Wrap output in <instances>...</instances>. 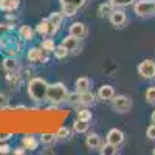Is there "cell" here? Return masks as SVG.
Returning a JSON list of instances; mask_svg holds the SVG:
<instances>
[{"label":"cell","instance_id":"obj_1","mask_svg":"<svg viewBox=\"0 0 155 155\" xmlns=\"http://www.w3.org/2000/svg\"><path fill=\"white\" fill-rule=\"evenodd\" d=\"M48 82L42 78H33L28 82V87H27V92H28V96L36 101V102H41V101H45L47 99V92H48Z\"/></svg>","mask_w":155,"mask_h":155},{"label":"cell","instance_id":"obj_2","mask_svg":"<svg viewBox=\"0 0 155 155\" xmlns=\"http://www.w3.org/2000/svg\"><path fill=\"white\" fill-rule=\"evenodd\" d=\"M68 98V90L64 82H54L48 85V92H47V99L53 104H62V102H67Z\"/></svg>","mask_w":155,"mask_h":155},{"label":"cell","instance_id":"obj_3","mask_svg":"<svg viewBox=\"0 0 155 155\" xmlns=\"http://www.w3.org/2000/svg\"><path fill=\"white\" fill-rule=\"evenodd\" d=\"M110 102H112V109L118 113H126L132 107V99L127 95H115L110 99Z\"/></svg>","mask_w":155,"mask_h":155},{"label":"cell","instance_id":"obj_4","mask_svg":"<svg viewBox=\"0 0 155 155\" xmlns=\"http://www.w3.org/2000/svg\"><path fill=\"white\" fill-rule=\"evenodd\" d=\"M134 12L138 17H149L153 14V0H137L134 3Z\"/></svg>","mask_w":155,"mask_h":155},{"label":"cell","instance_id":"obj_5","mask_svg":"<svg viewBox=\"0 0 155 155\" xmlns=\"http://www.w3.org/2000/svg\"><path fill=\"white\" fill-rule=\"evenodd\" d=\"M58 31H59V28L50 19H44V20H41L36 25V33L44 36V37H51V36H54Z\"/></svg>","mask_w":155,"mask_h":155},{"label":"cell","instance_id":"obj_6","mask_svg":"<svg viewBox=\"0 0 155 155\" xmlns=\"http://www.w3.org/2000/svg\"><path fill=\"white\" fill-rule=\"evenodd\" d=\"M48 51L47 50H44L42 47H33V48H30L28 50V53H27V58H28V61L30 62H41V64H47L48 62Z\"/></svg>","mask_w":155,"mask_h":155},{"label":"cell","instance_id":"obj_7","mask_svg":"<svg viewBox=\"0 0 155 155\" xmlns=\"http://www.w3.org/2000/svg\"><path fill=\"white\" fill-rule=\"evenodd\" d=\"M138 74L141 78H144V79H153V78H155V61L144 59L143 62H140Z\"/></svg>","mask_w":155,"mask_h":155},{"label":"cell","instance_id":"obj_8","mask_svg":"<svg viewBox=\"0 0 155 155\" xmlns=\"http://www.w3.org/2000/svg\"><path fill=\"white\" fill-rule=\"evenodd\" d=\"M109 20H110V23L113 25L115 28H121L127 22V16H126V12L121 8H113V11L110 12V16H109Z\"/></svg>","mask_w":155,"mask_h":155},{"label":"cell","instance_id":"obj_9","mask_svg":"<svg viewBox=\"0 0 155 155\" xmlns=\"http://www.w3.org/2000/svg\"><path fill=\"white\" fill-rule=\"evenodd\" d=\"M124 132L120 130V129H110V130L107 132V137H106V141L116 147H120L123 143H124Z\"/></svg>","mask_w":155,"mask_h":155},{"label":"cell","instance_id":"obj_10","mask_svg":"<svg viewBox=\"0 0 155 155\" xmlns=\"http://www.w3.org/2000/svg\"><path fill=\"white\" fill-rule=\"evenodd\" d=\"M68 34L76 37V39H84L87 36V27L82 23V22H74L70 25V28H68Z\"/></svg>","mask_w":155,"mask_h":155},{"label":"cell","instance_id":"obj_11","mask_svg":"<svg viewBox=\"0 0 155 155\" xmlns=\"http://www.w3.org/2000/svg\"><path fill=\"white\" fill-rule=\"evenodd\" d=\"M85 144L88 149H93V150H99V147L102 146V138L98 134H88L85 138Z\"/></svg>","mask_w":155,"mask_h":155},{"label":"cell","instance_id":"obj_12","mask_svg":"<svg viewBox=\"0 0 155 155\" xmlns=\"http://www.w3.org/2000/svg\"><path fill=\"white\" fill-rule=\"evenodd\" d=\"M62 44L67 47V50H68L70 54L78 53V50H79V39H76V37H73V36H70V34H68L67 37H64Z\"/></svg>","mask_w":155,"mask_h":155},{"label":"cell","instance_id":"obj_13","mask_svg":"<svg viewBox=\"0 0 155 155\" xmlns=\"http://www.w3.org/2000/svg\"><path fill=\"white\" fill-rule=\"evenodd\" d=\"M115 96V90H113V87L112 85H101L99 88H98V98L99 99H102V101H110L112 98Z\"/></svg>","mask_w":155,"mask_h":155},{"label":"cell","instance_id":"obj_14","mask_svg":"<svg viewBox=\"0 0 155 155\" xmlns=\"http://www.w3.org/2000/svg\"><path fill=\"white\" fill-rule=\"evenodd\" d=\"M34 34H36V30H33L30 25H22L19 28V36L23 42H30L34 39Z\"/></svg>","mask_w":155,"mask_h":155},{"label":"cell","instance_id":"obj_15","mask_svg":"<svg viewBox=\"0 0 155 155\" xmlns=\"http://www.w3.org/2000/svg\"><path fill=\"white\" fill-rule=\"evenodd\" d=\"M20 5V0H0V11L14 12Z\"/></svg>","mask_w":155,"mask_h":155},{"label":"cell","instance_id":"obj_16","mask_svg":"<svg viewBox=\"0 0 155 155\" xmlns=\"http://www.w3.org/2000/svg\"><path fill=\"white\" fill-rule=\"evenodd\" d=\"M22 146L27 149V150H36L37 146H39V141L36 137H31V135H27L22 138Z\"/></svg>","mask_w":155,"mask_h":155},{"label":"cell","instance_id":"obj_17","mask_svg":"<svg viewBox=\"0 0 155 155\" xmlns=\"http://www.w3.org/2000/svg\"><path fill=\"white\" fill-rule=\"evenodd\" d=\"M95 102V95L87 90V92H79V104L81 106H90Z\"/></svg>","mask_w":155,"mask_h":155},{"label":"cell","instance_id":"obj_18","mask_svg":"<svg viewBox=\"0 0 155 155\" xmlns=\"http://www.w3.org/2000/svg\"><path fill=\"white\" fill-rule=\"evenodd\" d=\"M74 87H76L78 92H87V90H90V79L85 76L78 78L74 81Z\"/></svg>","mask_w":155,"mask_h":155},{"label":"cell","instance_id":"obj_19","mask_svg":"<svg viewBox=\"0 0 155 155\" xmlns=\"http://www.w3.org/2000/svg\"><path fill=\"white\" fill-rule=\"evenodd\" d=\"M2 65H3V68H5L6 71H17V68H19V62L11 56V58H5V59H3Z\"/></svg>","mask_w":155,"mask_h":155},{"label":"cell","instance_id":"obj_20","mask_svg":"<svg viewBox=\"0 0 155 155\" xmlns=\"http://www.w3.org/2000/svg\"><path fill=\"white\" fill-rule=\"evenodd\" d=\"M88 121H84V120H79V118H76V121L73 123V130L78 132V134H85L88 130Z\"/></svg>","mask_w":155,"mask_h":155},{"label":"cell","instance_id":"obj_21","mask_svg":"<svg viewBox=\"0 0 155 155\" xmlns=\"http://www.w3.org/2000/svg\"><path fill=\"white\" fill-rule=\"evenodd\" d=\"M53 54H54V58H56V59H65L70 53H68V50H67V47H65V45H64V44H59V45H56V47H54Z\"/></svg>","mask_w":155,"mask_h":155},{"label":"cell","instance_id":"obj_22","mask_svg":"<svg viewBox=\"0 0 155 155\" xmlns=\"http://www.w3.org/2000/svg\"><path fill=\"white\" fill-rule=\"evenodd\" d=\"M116 152H118L116 146L107 143V141H106V144H102V146L99 147V153H101V155H115Z\"/></svg>","mask_w":155,"mask_h":155},{"label":"cell","instance_id":"obj_23","mask_svg":"<svg viewBox=\"0 0 155 155\" xmlns=\"http://www.w3.org/2000/svg\"><path fill=\"white\" fill-rule=\"evenodd\" d=\"M61 12L64 14V17H73V16H76L78 8L73 5H61Z\"/></svg>","mask_w":155,"mask_h":155},{"label":"cell","instance_id":"obj_24","mask_svg":"<svg viewBox=\"0 0 155 155\" xmlns=\"http://www.w3.org/2000/svg\"><path fill=\"white\" fill-rule=\"evenodd\" d=\"M113 11V6L112 3H101L99 8H98V16L99 17H106V16H110V12Z\"/></svg>","mask_w":155,"mask_h":155},{"label":"cell","instance_id":"obj_25","mask_svg":"<svg viewBox=\"0 0 155 155\" xmlns=\"http://www.w3.org/2000/svg\"><path fill=\"white\" fill-rule=\"evenodd\" d=\"M48 19L53 22L58 28H61V25H62V22H64V14H62L61 11H54V12H51V14H50Z\"/></svg>","mask_w":155,"mask_h":155},{"label":"cell","instance_id":"obj_26","mask_svg":"<svg viewBox=\"0 0 155 155\" xmlns=\"http://www.w3.org/2000/svg\"><path fill=\"white\" fill-rule=\"evenodd\" d=\"M113 8H126L135 3V0H109Z\"/></svg>","mask_w":155,"mask_h":155},{"label":"cell","instance_id":"obj_27","mask_svg":"<svg viewBox=\"0 0 155 155\" xmlns=\"http://www.w3.org/2000/svg\"><path fill=\"white\" fill-rule=\"evenodd\" d=\"M41 47H42L44 50H47L48 53H53V50H54L56 44H54V41H53L51 37H47V39H44V41H42Z\"/></svg>","mask_w":155,"mask_h":155},{"label":"cell","instance_id":"obj_28","mask_svg":"<svg viewBox=\"0 0 155 155\" xmlns=\"http://www.w3.org/2000/svg\"><path fill=\"white\" fill-rule=\"evenodd\" d=\"M6 82H8L11 87H16V85L20 82L19 74H16V71H8V74H6Z\"/></svg>","mask_w":155,"mask_h":155},{"label":"cell","instance_id":"obj_29","mask_svg":"<svg viewBox=\"0 0 155 155\" xmlns=\"http://www.w3.org/2000/svg\"><path fill=\"white\" fill-rule=\"evenodd\" d=\"M70 135H71V132H70V129L68 127H59L58 129V132H56V138L58 140H67V138H70Z\"/></svg>","mask_w":155,"mask_h":155},{"label":"cell","instance_id":"obj_30","mask_svg":"<svg viewBox=\"0 0 155 155\" xmlns=\"http://www.w3.org/2000/svg\"><path fill=\"white\" fill-rule=\"evenodd\" d=\"M78 118L90 123V121H92V112H90L88 109H85V107H82V109L78 110Z\"/></svg>","mask_w":155,"mask_h":155},{"label":"cell","instance_id":"obj_31","mask_svg":"<svg viewBox=\"0 0 155 155\" xmlns=\"http://www.w3.org/2000/svg\"><path fill=\"white\" fill-rule=\"evenodd\" d=\"M59 3L61 5H73V6H76L78 9H79L87 3V0H59Z\"/></svg>","mask_w":155,"mask_h":155},{"label":"cell","instance_id":"obj_32","mask_svg":"<svg viewBox=\"0 0 155 155\" xmlns=\"http://www.w3.org/2000/svg\"><path fill=\"white\" fill-rule=\"evenodd\" d=\"M56 134H42L41 135V143L42 144H53L56 141Z\"/></svg>","mask_w":155,"mask_h":155},{"label":"cell","instance_id":"obj_33","mask_svg":"<svg viewBox=\"0 0 155 155\" xmlns=\"http://www.w3.org/2000/svg\"><path fill=\"white\" fill-rule=\"evenodd\" d=\"M147 104H155V85L153 87H149L146 90V95H144Z\"/></svg>","mask_w":155,"mask_h":155},{"label":"cell","instance_id":"obj_34","mask_svg":"<svg viewBox=\"0 0 155 155\" xmlns=\"http://www.w3.org/2000/svg\"><path fill=\"white\" fill-rule=\"evenodd\" d=\"M67 102L71 106H76V104H79V92H76L74 93H68V98H67Z\"/></svg>","mask_w":155,"mask_h":155},{"label":"cell","instance_id":"obj_35","mask_svg":"<svg viewBox=\"0 0 155 155\" xmlns=\"http://www.w3.org/2000/svg\"><path fill=\"white\" fill-rule=\"evenodd\" d=\"M9 25L8 23H2V22H0V39H2V37H5L8 33H9Z\"/></svg>","mask_w":155,"mask_h":155},{"label":"cell","instance_id":"obj_36","mask_svg":"<svg viewBox=\"0 0 155 155\" xmlns=\"http://www.w3.org/2000/svg\"><path fill=\"white\" fill-rule=\"evenodd\" d=\"M146 137H147L149 140H155V124H153V123L147 127V130H146Z\"/></svg>","mask_w":155,"mask_h":155},{"label":"cell","instance_id":"obj_37","mask_svg":"<svg viewBox=\"0 0 155 155\" xmlns=\"http://www.w3.org/2000/svg\"><path fill=\"white\" fill-rule=\"evenodd\" d=\"M11 152V146L6 143V141H5V143H2V144H0V153H9Z\"/></svg>","mask_w":155,"mask_h":155},{"label":"cell","instance_id":"obj_38","mask_svg":"<svg viewBox=\"0 0 155 155\" xmlns=\"http://www.w3.org/2000/svg\"><path fill=\"white\" fill-rule=\"evenodd\" d=\"M8 106V99H6V96L3 95V93H0V109H3V107H6Z\"/></svg>","mask_w":155,"mask_h":155},{"label":"cell","instance_id":"obj_39","mask_svg":"<svg viewBox=\"0 0 155 155\" xmlns=\"http://www.w3.org/2000/svg\"><path fill=\"white\" fill-rule=\"evenodd\" d=\"M11 137H12L11 134H0V141H2V143H5V141H8Z\"/></svg>","mask_w":155,"mask_h":155},{"label":"cell","instance_id":"obj_40","mask_svg":"<svg viewBox=\"0 0 155 155\" xmlns=\"http://www.w3.org/2000/svg\"><path fill=\"white\" fill-rule=\"evenodd\" d=\"M25 152H27V149H25L23 146H22V147H17V149H14V153H16V155H23Z\"/></svg>","mask_w":155,"mask_h":155},{"label":"cell","instance_id":"obj_41","mask_svg":"<svg viewBox=\"0 0 155 155\" xmlns=\"http://www.w3.org/2000/svg\"><path fill=\"white\" fill-rule=\"evenodd\" d=\"M150 120H152V123L155 124V110L152 112V115H150Z\"/></svg>","mask_w":155,"mask_h":155},{"label":"cell","instance_id":"obj_42","mask_svg":"<svg viewBox=\"0 0 155 155\" xmlns=\"http://www.w3.org/2000/svg\"><path fill=\"white\" fill-rule=\"evenodd\" d=\"M153 14H155V0H153Z\"/></svg>","mask_w":155,"mask_h":155},{"label":"cell","instance_id":"obj_43","mask_svg":"<svg viewBox=\"0 0 155 155\" xmlns=\"http://www.w3.org/2000/svg\"><path fill=\"white\" fill-rule=\"evenodd\" d=\"M152 153H153V155H155V149H153V150H152Z\"/></svg>","mask_w":155,"mask_h":155}]
</instances>
